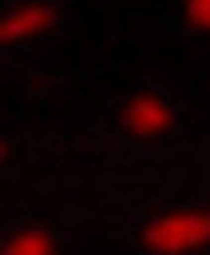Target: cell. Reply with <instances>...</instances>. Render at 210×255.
<instances>
[{"label":"cell","mask_w":210,"mask_h":255,"mask_svg":"<svg viewBox=\"0 0 210 255\" xmlns=\"http://www.w3.org/2000/svg\"><path fill=\"white\" fill-rule=\"evenodd\" d=\"M138 251L141 255H194L210 247V211L206 207H178L138 223Z\"/></svg>","instance_id":"obj_1"},{"label":"cell","mask_w":210,"mask_h":255,"mask_svg":"<svg viewBox=\"0 0 210 255\" xmlns=\"http://www.w3.org/2000/svg\"><path fill=\"white\" fill-rule=\"evenodd\" d=\"M178 102L170 98L166 89H141L134 98H126V106L117 110V130L134 142H154L178 130Z\"/></svg>","instance_id":"obj_2"},{"label":"cell","mask_w":210,"mask_h":255,"mask_svg":"<svg viewBox=\"0 0 210 255\" xmlns=\"http://www.w3.org/2000/svg\"><path fill=\"white\" fill-rule=\"evenodd\" d=\"M65 20V4L61 0H12L4 20H0V41L4 45H28L53 37Z\"/></svg>","instance_id":"obj_3"},{"label":"cell","mask_w":210,"mask_h":255,"mask_svg":"<svg viewBox=\"0 0 210 255\" xmlns=\"http://www.w3.org/2000/svg\"><path fill=\"white\" fill-rule=\"evenodd\" d=\"M4 255H61V235L49 227H16L4 239Z\"/></svg>","instance_id":"obj_4"},{"label":"cell","mask_w":210,"mask_h":255,"mask_svg":"<svg viewBox=\"0 0 210 255\" xmlns=\"http://www.w3.org/2000/svg\"><path fill=\"white\" fill-rule=\"evenodd\" d=\"M182 24L190 33L210 37V0H182Z\"/></svg>","instance_id":"obj_5"}]
</instances>
